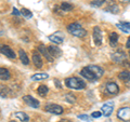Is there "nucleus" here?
Returning <instances> with one entry per match:
<instances>
[{
	"mask_svg": "<svg viewBox=\"0 0 130 122\" xmlns=\"http://www.w3.org/2000/svg\"><path fill=\"white\" fill-rule=\"evenodd\" d=\"M65 85L70 89H74V90H84L86 88V82L77 77H70V78L65 79Z\"/></svg>",
	"mask_w": 130,
	"mask_h": 122,
	"instance_id": "f257e3e1",
	"label": "nucleus"
},
{
	"mask_svg": "<svg viewBox=\"0 0 130 122\" xmlns=\"http://www.w3.org/2000/svg\"><path fill=\"white\" fill-rule=\"evenodd\" d=\"M67 31L77 38H83L87 35V30L84 29L79 23H72L67 26Z\"/></svg>",
	"mask_w": 130,
	"mask_h": 122,
	"instance_id": "f03ea898",
	"label": "nucleus"
},
{
	"mask_svg": "<svg viewBox=\"0 0 130 122\" xmlns=\"http://www.w3.org/2000/svg\"><path fill=\"white\" fill-rule=\"evenodd\" d=\"M44 110L50 112V113H53V115H61L63 113V108L60 106V105H56V104H48L44 106Z\"/></svg>",
	"mask_w": 130,
	"mask_h": 122,
	"instance_id": "7ed1b4c3",
	"label": "nucleus"
},
{
	"mask_svg": "<svg viewBox=\"0 0 130 122\" xmlns=\"http://www.w3.org/2000/svg\"><path fill=\"white\" fill-rule=\"evenodd\" d=\"M80 75L83 76V78H86L87 80L91 81V82H95L98 80V78L94 76V74H93L90 69H89V67H84L80 70Z\"/></svg>",
	"mask_w": 130,
	"mask_h": 122,
	"instance_id": "20e7f679",
	"label": "nucleus"
},
{
	"mask_svg": "<svg viewBox=\"0 0 130 122\" xmlns=\"http://www.w3.org/2000/svg\"><path fill=\"white\" fill-rule=\"evenodd\" d=\"M117 117L123 121L130 120V107H121L117 111Z\"/></svg>",
	"mask_w": 130,
	"mask_h": 122,
	"instance_id": "39448f33",
	"label": "nucleus"
},
{
	"mask_svg": "<svg viewBox=\"0 0 130 122\" xmlns=\"http://www.w3.org/2000/svg\"><path fill=\"white\" fill-rule=\"evenodd\" d=\"M93 41H94L95 46H101L102 44V31H101L100 27L99 26H94V28H93Z\"/></svg>",
	"mask_w": 130,
	"mask_h": 122,
	"instance_id": "423d86ee",
	"label": "nucleus"
},
{
	"mask_svg": "<svg viewBox=\"0 0 130 122\" xmlns=\"http://www.w3.org/2000/svg\"><path fill=\"white\" fill-rule=\"evenodd\" d=\"M0 53L7 56V57L11 58V59H14L16 57V54L13 52V50H12L10 47L5 46V44H3V46H0Z\"/></svg>",
	"mask_w": 130,
	"mask_h": 122,
	"instance_id": "0eeeda50",
	"label": "nucleus"
},
{
	"mask_svg": "<svg viewBox=\"0 0 130 122\" xmlns=\"http://www.w3.org/2000/svg\"><path fill=\"white\" fill-rule=\"evenodd\" d=\"M112 59L114 60L115 63H123L126 60V58H127V55H126V53L124 51H116V52H114V53L112 54Z\"/></svg>",
	"mask_w": 130,
	"mask_h": 122,
	"instance_id": "6e6552de",
	"label": "nucleus"
},
{
	"mask_svg": "<svg viewBox=\"0 0 130 122\" xmlns=\"http://www.w3.org/2000/svg\"><path fill=\"white\" fill-rule=\"evenodd\" d=\"M23 100H24V103L25 104H27L28 106H30L32 108H39V106H40L39 101L36 98H34L32 96H30V95H25L23 97Z\"/></svg>",
	"mask_w": 130,
	"mask_h": 122,
	"instance_id": "1a4fd4ad",
	"label": "nucleus"
},
{
	"mask_svg": "<svg viewBox=\"0 0 130 122\" xmlns=\"http://www.w3.org/2000/svg\"><path fill=\"white\" fill-rule=\"evenodd\" d=\"M113 109H114V104L111 101V103L104 104L102 106V108H101V111H102V115H104L105 117H108V116L112 115Z\"/></svg>",
	"mask_w": 130,
	"mask_h": 122,
	"instance_id": "9d476101",
	"label": "nucleus"
},
{
	"mask_svg": "<svg viewBox=\"0 0 130 122\" xmlns=\"http://www.w3.org/2000/svg\"><path fill=\"white\" fill-rule=\"evenodd\" d=\"M106 91L112 95H116L119 92V87L118 84L115 82H108L106 84Z\"/></svg>",
	"mask_w": 130,
	"mask_h": 122,
	"instance_id": "9b49d317",
	"label": "nucleus"
},
{
	"mask_svg": "<svg viewBox=\"0 0 130 122\" xmlns=\"http://www.w3.org/2000/svg\"><path fill=\"white\" fill-rule=\"evenodd\" d=\"M38 50H39V53L40 54H42L44 57H46L49 62H53V57L51 56V54L49 53V51H48V48L47 47H44L43 44H40V46L38 47Z\"/></svg>",
	"mask_w": 130,
	"mask_h": 122,
	"instance_id": "f8f14e48",
	"label": "nucleus"
},
{
	"mask_svg": "<svg viewBox=\"0 0 130 122\" xmlns=\"http://www.w3.org/2000/svg\"><path fill=\"white\" fill-rule=\"evenodd\" d=\"M31 59H32V63L37 68H41L42 67V58L41 56H40V53L38 52H34L32 53V56H31Z\"/></svg>",
	"mask_w": 130,
	"mask_h": 122,
	"instance_id": "ddd939ff",
	"label": "nucleus"
},
{
	"mask_svg": "<svg viewBox=\"0 0 130 122\" xmlns=\"http://www.w3.org/2000/svg\"><path fill=\"white\" fill-rule=\"evenodd\" d=\"M88 67L93 72V74H94V76L96 77L98 79L101 78V77L103 76V74H104V70L102 69V67H100V66H96V65H90V66H88Z\"/></svg>",
	"mask_w": 130,
	"mask_h": 122,
	"instance_id": "4468645a",
	"label": "nucleus"
},
{
	"mask_svg": "<svg viewBox=\"0 0 130 122\" xmlns=\"http://www.w3.org/2000/svg\"><path fill=\"white\" fill-rule=\"evenodd\" d=\"M48 51H49V53L51 54V56L53 58H58L60 57L61 55H62V51H61V49H59L58 47H55V46H50V47H48Z\"/></svg>",
	"mask_w": 130,
	"mask_h": 122,
	"instance_id": "2eb2a0df",
	"label": "nucleus"
},
{
	"mask_svg": "<svg viewBox=\"0 0 130 122\" xmlns=\"http://www.w3.org/2000/svg\"><path fill=\"white\" fill-rule=\"evenodd\" d=\"M118 78H119L121 81H124L125 83L130 84V71H128V70H123V71H120L119 74H118Z\"/></svg>",
	"mask_w": 130,
	"mask_h": 122,
	"instance_id": "dca6fc26",
	"label": "nucleus"
},
{
	"mask_svg": "<svg viewBox=\"0 0 130 122\" xmlns=\"http://www.w3.org/2000/svg\"><path fill=\"white\" fill-rule=\"evenodd\" d=\"M48 39L50 40L51 42L56 43V44H61L63 42V37L61 36L60 34H53V35H50L48 37Z\"/></svg>",
	"mask_w": 130,
	"mask_h": 122,
	"instance_id": "f3484780",
	"label": "nucleus"
},
{
	"mask_svg": "<svg viewBox=\"0 0 130 122\" xmlns=\"http://www.w3.org/2000/svg\"><path fill=\"white\" fill-rule=\"evenodd\" d=\"M118 34L117 32H112L111 35H109V44H111L112 48H115L117 47V44H118Z\"/></svg>",
	"mask_w": 130,
	"mask_h": 122,
	"instance_id": "a211bd4d",
	"label": "nucleus"
},
{
	"mask_svg": "<svg viewBox=\"0 0 130 122\" xmlns=\"http://www.w3.org/2000/svg\"><path fill=\"white\" fill-rule=\"evenodd\" d=\"M105 11L109 12V13H112V14H117L119 12V8H118V6H117L116 3L112 2L111 5H108L106 8H105Z\"/></svg>",
	"mask_w": 130,
	"mask_h": 122,
	"instance_id": "6ab92c4d",
	"label": "nucleus"
},
{
	"mask_svg": "<svg viewBox=\"0 0 130 122\" xmlns=\"http://www.w3.org/2000/svg\"><path fill=\"white\" fill-rule=\"evenodd\" d=\"M10 71L7 68L0 67V80H9L10 79Z\"/></svg>",
	"mask_w": 130,
	"mask_h": 122,
	"instance_id": "aec40b11",
	"label": "nucleus"
},
{
	"mask_svg": "<svg viewBox=\"0 0 130 122\" xmlns=\"http://www.w3.org/2000/svg\"><path fill=\"white\" fill-rule=\"evenodd\" d=\"M19 55H20V59H21V62L24 64V65H28L29 64V59H28V56L26 54V52L24 50H20L19 51Z\"/></svg>",
	"mask_w": 130,
	"mask_h": 122,
	"instance_id": "412c9836",
	"label": "nucleus"
},
{
	"mask_svg": "<svg viewBox=\"0 0 130 122\" xmlns=\"http://www.w3.org/2000/svg\"><path fill=\"white\" fill-rule=\"evenodd\" d=\"M116 26L118 27L121 31H124V32H129V31H130V23H128V22L118 23Z\"/></svg>",
	"mask_w": 130,
	"mask_h": 122,
	"instance_id": "4be33fe9",
	"label": "nucleus"
},
{
	"mask_svg": "<svg viewBox=\"0 0 130 122\" xmlns=\"http://www.w3.org/2000/svg\"><path fill=\"white\" fill-rule=\"evenodd\" d=\"M48 78H49L48 74H35L30 77V79L32 81H40V80H44V79H48Z\"/></svg>",
	"mask_w": 130,
	"mask_h": 122,
	"instance_id": "5701e85b",
	"label": "nucleus"
},
{
	"mask_svg": "<svg viewBox=\"0 0 130 122\" xmlns=\"http://www.w3.org/2000/svg\"><path fill=\"white\" fill-rule=\"evenodd\" d=\"M10 89L7 85H0V96L1 97H8L10 95Z\"/></svg>",
	"mask_w": 130,
	"mask_h": 122,
	"instance_id": "b1692460",
	"label": "nucleus"
},
{
	"mask_svg": "<svg viewBox=\"0 0 130 122\" xmlns=\"http://www.w3.org/2000/svg\"><path fill=\"white\" fill-rule=\"evenodd\" d=\"M48 92H49V89H48L47 85H44V84L39 85L38 89H37V93L40 96H46L48 94Z\"/></svg>",
	"mask_w": 130,
	"mask_h": 122,
	"instance_id": "393cba45",
	"label": "nucleus"
},
{
	"mask_svg": "<svg viewBox=\"0 0 130 122\" xmlns=\"http://www.w3.org/2000/svg\"><path fill=\"white\" fill-rule=\"evenodd\" d=\"M15 117L18 118L19 120L23 121V122H27L28 120H29V117H28L25 112H22V111H18V112H15Z\"/></svg>",
	"mask_w": 130,
	"mask_h": 122,
	"instance_id": "a878e982",
	"label": "nucleus"
},
{
	"mask_svg": "<svg viewBox=\"0 0 130 122\" xmlns=\"http://www.w3.org/2000/svg\"><path fill=\"white\" fill-rule=\"evenodd\" d=\"M61 10H62L63 12H68V11H72L74 8H73V6L71 5V3H67V2H63V3H61Z\"/></svg>",
	"mask_w": 130,
	"mask_h": 122,
	"instance_id": "bb28decb",
	"label": "nucleus"
},
{
	"mask_svg": "<svg viewBox=\"0 0 130 122\" xmlns=\"http://www.w3.org/2000/svg\"><path fill=\"white\" fill-rule=\"evenodd\" d=\"M64 99L67 101V103H70V104H74L75 101H76V97L71 94V93H67V94H65L64 96Z\"/></svg>",
	"mask_w": 130,
	"mask_h": 122,
	"instance_id": "cd10ccee",
	"label": "nucleus"
},
{
	"mask_svg": "<svg viewBox=\"0 0 130 122\" xmlns=\"http://www.w3.org/2000/svg\"><path fill=\"white\" fill-rule=\"evenodd\" d=\"M21 14L24 16V17H26V18H31L32 17V13L29 11V10H27L25 9V8H22V10H21Z\"/></svg>",
	"mask_w": 130,
	"mask_h": 122,
	"instance_id": "c85d7f7f",
	"label": "nucleus"
},
{
	"mask_svg": "<svg viewBox=\"0 0 130 122\" xmlns=\"http://www.w3.org/2000/svg\"><path fill=\"white\" fill-rule=\"evenodd\" d=\"M105 2V0H93V1H91L90 5L92 7H95V8H100L101 6L103 5V3Z\"/></svg>",
	"mask_w": 130,
	"mask_h": 122,
	"instance_id": "c756f323",
	"label": "nucleus"
},
{
	"mask_svg": "<svg viewBox=\"0 0 130 122\" xmlns=\"http://www.w3.org/2000/svg\"><path fill=\"white\" fill-rule=\"evenodd\" d=\"M78 118L80 120H84V121H87V122H90V120H91V118L87 115H79Z\"/></svg>",
	"mask_w": 130,
	"mask_h": 122,
	"instance_id": "7c9ffc66",
	"label": "nucleus"
},
{
	"mask_svg": "<svg viewBox=\"0 0 130 122\" xmlns=\"http://www.w3.org/2000/svg\"><path fill=\"white\" fill-rule=\"evenodd\" d=\"M101 116H102V111H94V112H92V115H91V117L92 118H95V119H96V118H100Z\"/></svg>",
	"mask_w": 130,
	"mask_h": 122,
	"instance_id": "2f4dec72",
	"label": "nucleus"
},
{
	"mask_svg": "<svg viewBox=\"0 0 130 122\" xmlns=\"http://www.w3.org/2000/svg\"><path fill=\"white\" fill-rule=\"evenodd\" d=\"M12 14L15 15V16H19L20 14H21V12H19L16 8H13V10H12Z\"/></svg>",
	"mask_w": 130,
	"mask_h": 122,
	"instance_id": "473e14b6",
	"label": "nucleus"
},
{
	"mask_svg": "<svg viewBox=\"0 0 130 122\" xmlns=\"http://www.w3.org/2000/svg\"><path fill=\"white\" fill-rule=\"evenodd\" d=\"M126 48H127V49H130V37L127 39V42H126Z\"/></svg>",
	"mask_w": 130,
	"mask_h": 122,
	"instance_id": "72a5a7b5",
	"label": "nucleus"
},
{
	"mask_svg": "<svg viewBox=\"0 0 130 122\" xmlns=\"http://www.w3.org/2000/svg\"><path fill=\"white\" fill-rule=\"evenodd\" d=\"M55 85H56V87H58L59 89L62 88V87H61V83H60V81H59V80H55Z\"/></svg>",
	"mask_w": 130,
	"mask_h": 122,
	"instance_id": "f704fd0d",
	"label": "nucleus"
},
{
	"mask_svg": "<svg viewBox=\"0 0 130 122\" xmlns=\"http://www.w3.org/2000/svg\"><path fill=\"white\" fill-rule=\"evenodd\" d=\"M59 122H72L71 120H67V119H62V120H60Z\"/></svg>",
	"mask_w": 130,
	"mask_h": 122,
	"instance_id": "c9c22d12",
	"label": "nucleus"
},
{
	"mask_svg": "<svg viewBox=\"0 0 130 122\" xmlns=\"http://www.w3.org/2000/svg\"><path fill=\"white\" fill-rule=\"evenodd\" d=\"M121 2H130V0H120Z\"/></svg>",
	"mask_w": 130,
	"mask_h": 122,
	"instance_id": "e433bc0d",
	"label": "nucleus"
},
{
	"mask_svg": "<svg viewBox=\"0 0 130 122\" xmlns=\"http://www.w3.org/2000/svg\"><path fill=\"white\" fill-rule=\"evenodd\" d=\"M129 57H130V51H129Z\"/></svg>",
	"mask_w": 130,
	"mask_h": 122,
	"instance_id": "4c0bfd02",
	"label": "nucleus"
},
{
	"mask_svg": "<svg viewBox=\"0 0 130 122\" xmlns=\"http://www.w3.org/2000/svg\"><path fill=\"white\" fill-rule=\"evenodd\" d=\"M10 122H16V121H10Z\"/></svg>",
	"mask_w": 130,
	"mask_h": 122,
	"instance_id": "58836bf2",
	"label": "nucleus"
}]
</instances>
